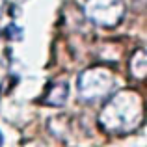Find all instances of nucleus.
<instances>
[{
    "mask_svg": "<svg viewBox=\"0 0 147 147\" xmlns=\"http://www.w3.org/2000/svg\"><path fill=\"white\" fill-rule=\"evenodd\" d=\"M67 93H69V88H67V82H63V80H60V82H52L49 86L47 93H45L43 97V102L45 104H50V106H61V104H65V100H67Z\"/></svg>",
    "mask_w": 147,
    "mask_h": 147,
    "instance_id": "obj_4",
    "label": "nucleus"
},
{
    "mask_svg": "<svg viewBox=\"0 0 147 147\" xmlns=\"http://www.w3.org/2000/svg\"><path fill=\"white\" fill-rule=\"evenodd\" d=\"M4 144V142H2V132H0V145H2Z\"/></svg>",
    "mask_w": 147,
    "mask_h": 147,
    "instance_id": "obj_6",
    "label": "nucleus"
},
{
    "mask_svg": "<svg viewBox=\"0 0 147 147\" xmlns=\"http://www.w3.org/2000/svg\"><path fill=\"white\" fill-rule=\"evenodd\" d=\"M130 75L132 78L136 80H145V75H147V56H145V50L144 49H138L136 52L132 54L130 58Z\"/></svg>",
    "mask_w": 147,
    "mask_h": 147,
    "instance_id": "obj_5",
    "label": "nucleus"
},
{
    "mask_svg": "<svg viewBox=\"0 0 147 147\" xmlns=\"http://www.w3.org/2000/svg\"><path fill=\"white\" fill-rule=\"evenodd\" d=\"M144 121V99L132 90H121L106 99L99 114V125L110 134H127Z\"/></svg>",
    "mask_w": 147,
    "mask_h": 147,
    "instance_id": "obj_1",
    "label": "nucleus"
},
{
    "mask_svg": "<svg viewBox=\"0 0 147 147\" xmlns=\"http://www.w3.org/2000/svg\"><path fill=\"white\" fill-rule=\"evenodd\" d=\"M117 88V75L106 65H93L80 73L78 93L84 102L106 100Z\"/></svg>",
    "mask_w": 147,
    "mask_h": 147,
    "instance_id": "obj_2",
    "label": "nucleus"
},
{
    "mask_svg": "<svg viewBox=\"0 0 147 147\" xmlns=\"http://www.w3.org/2000/svg\"><path fill=\"white\" fill-rule=\"evenodd\" d=\"M84 15L97 26L114 28L125 17V2L123 0H86Z\"/></svg>",
    "mask_w": 147,
    "mask_h": 147,
    "instance_id": "obj_3",
    "label": "nucleus"
}]
</instances>
